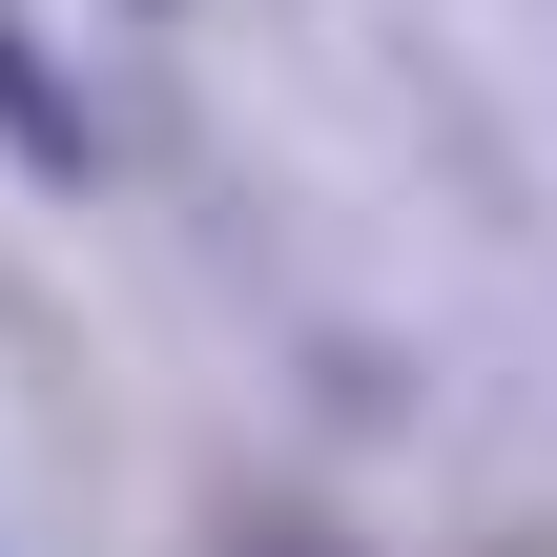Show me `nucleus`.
I'll list each match as a JSON object with an SVG mask.
<instances>
[{
    "instance_id": "1",
    "label": "nucleus",
    "mask_w": 557,
    "mask_h": 557,
    "mask_svg": "<svg viewBox=\"0 0 557 557\" xmlns=\"http://www.w3.org/2000/svg\"><path fill=\"white\" fill-rule=\"evenodd\" d=\"M0 145H21V165H62V186H83V165H103V124H83V103H62V62H41V41H21V21H0Z\"/></svg>"
}]
</instances>
